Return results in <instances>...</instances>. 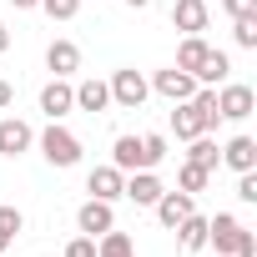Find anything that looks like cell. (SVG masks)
<instances>
[{
	"label": "cell",
	"mask_w": 257,
	"mask_h": 257,
	"mask_svg": "<svg viewBox=\"0 0 257 257\" xmlns=\"http://www.w3.org/2000/svg\"><path fill=\"white\" fill-rule=\"evenodd\" d=\"M207 242L217 247V257H257V237L232 217V212H217L207 222Z\"/></svg>",
	"instance_id": "cell-1"
},
{
	"label": "cell",
	"mask_w": 257,
	"mask_h": 257,
	"mask_svg": "<svg viewBox=\"0 0 257 257\" xmlns=\"http://www.w3.org/2000/svg\"><path fill=\"white\" fill-rule=\"evenodd\" d=\"M41 157H46L51 167H76V162H81V137L66 132L61 121H51L46 132H41Z\"/></svg>",
	"instance_id": "cell-2"
},
{
	"label": "cell",
	"mask_w": 257,
	"mask_h": 257,
	"mask_svg": "<svg viewBox=\"0 0 257 257\" xmlns=\"http://www.w3.org/2000/svg\"><path fill=\"white\" fill-rule=\"evenodd\" d=\"M106 86H111V101H116V106H126V111H137V106L152 96L147 76H142V71H132V66H126V71H116Z\"/></svg>",
	"instance_id": "cell-3"
},
{
	"label": "cell",
	"mask_w": 257,
	"mask_h": 257,
	"mask_svg": "<svg viewBox=\"0 0 257 257\" xmlns=\"http://www.w3.org/2000/svg\"><path fill=\"white\" fill-rule=\"evenodd\" d=\"M157 96H167V101H192L197 96V81L187 76V71H177V66H167V71H157L152 81H147Z\"/></svg>",
	"instance_id": "cell-4"
},
{
	"label": "cell",
	"mask_w": 257,
	"mask_h": 257,
	"mask_svg": "<svg viewBox=\"0 0 257 257\" xmlns=\"http://www.w3.org/2000/svg\"><path fill=\"white\" fill-rule=\"evenodd\" d=\"M41 111H46L51 121H61V116H71V111H76V86H71L66 76H56L51 86H41Z\"/></svg>",
	"instance_id": "cell-5"
},
{
	"label": "cell",
	"mask_w": 257,
	"mask_h": 257,
	"mask_svg": "<svg viewBox=\"0 0 257 257\" xmlns=\"http://www.w3.org/2000/svg\"><path fill=\"white\" fill-rule=\"evenodd\" d=\"M31 142H36V132H31V126L21 121V116H6V121H0V157H26L31 152Z\"/></svg>",
	"instance_id": "cell-6"
},
{
	"label": "cell",
	"mask_w": 257,
	"mask_h": 257,
	"mask_svg": "<svg viewBox=\"0 0 257 257\" xmlns=\"http://www.w3.org/2000/svg\"><path fill=\"white\" fill-rule=\"evenodd\" d=\"M162 192H167V187L157 182V172H132V177L121 182V197H126V202H137V207H157Z\"/></svg>",
	"instance_id": "cell-7"
},
{
	"label": "cell",
	"mask_w": 257,
	"mask_h": 257,
	"mask_svg": "<svg viewBox=\"0 0 257 257\" xmlns=\"http://www.w3.org/2000/svg\"><path fill=\"white\" fill-rule=\"evenodd\" d=\"M252 86H222L217 91V111H222V121H247L252 116Z\"/></svg>",
	"instance_id": "cell-8"
},
{
	"label": "cell",
	"mask_w": 257,
	"mask_h": 257,
	"mask_svg": "<svg viewBox=\"0 0 257 257\" xmlns=\"http://www.w3.org/2000/svg\"><path fill=\"white\" fill-rule=\"evenodd\" d=\"M192 212H197L192 192H162V197H157V222L172 227V232H177V222H187Z\"/></svg>",
	"instance_id": "cell-9"
},
{
	"label": "cell",
	"mask_w": 257,
	"mask_h": 257,
	"mask_svg": "<svg viewBox=\"0 0 257 257\" xmlns=\"http://www.w3.org/2000/svg\"><path fill=\"white\" fill-rule=\"evenodd\" d=\"M76 227H81L86 237H101V232H111V227H116V212H111V202L91 197V202L76 212Z\"/></svg>",
	"instance_id": "cell-10"
},
{
	"label": "cell",
	"mask_w": 257,
	"mask_h": 257,
	"mask_svg": "<svg viewBox=\"0 0 257 257\" xmlns=\"http://www.w3.org/2000/svg\"><path fill=\"white\" fill-rule=\"evenodd\" d=\"M111 167H116V172H152V162H147V152H142V137H116Z\"/></svg>",
	"instance_id": "cell-11"
},
{
	"label": "cell",
	"mask_w": 257,
	"mask_h": 257,
	"mask_svg": "<svg viewBox=\"0 0 257 257\" xmlns=\"http://www.w3.org/2000/svg\"><path fill=\"white\" fill-rule=\"evenodd\" d=\"M172 26L187 36H202L207 31V0H172Z\"/></svg>",
	"instance_id": "cell-12"
},
{
	"label": "cell",
	"mask_w": 257,
	"mask_h": 257,
	"mask_svg": "<svg viewBox=\"0 0 257 257\" xmlns=\"http://www.w3.org/2000/svg\"><path fill=\"white\" fill-rule=\"evenodd\" d=\"M46 66H51L56 76H76V71H81V46H76V41H51V46H46Z\"/></svg>",
	"instance_id": "cell-13"
},
{
	"label": "cell",
	"mask_w": 257,
	"mask_h": 257,
	"mask_svg": "<svg viewBox=\"0 0 257 257\" xmlns=\"http://www.w3.org/2000/svg\"><path fill=\"white\" fill-rule=\"evenodd\" d=\"M121 182H126V172H116V167H91L86 192L101 197V202H116V197H121Z\"/></svg>",
	"instance_id": "cell-14"
},
{
	"label": "cell",
	"mask_w": 257,
	"mask_h": 257,
	"mask_svg": "<svg viewBox=\"0 0 257 257\" xmlns=\"http://www.w3.org/2000/svg\"><path fill=\"white\" fill-rule=\"evenodd\" d=\"M177 111H172V132L182 137V142H192V137H202L207 132V121H202V111H197V101H172Z\"/></svg>",
	"instance_id": "cell-15"
},
{
	"label": "cell",
	"mask_w": 257,
	"mask_h": 257,
	"mask_svg": "<svg viewBox=\"0 0 257 257\" xmlns=\"http://www.w3.org/2000/svg\"><path fill=\"white\" fill-rule=\"evenodd\" d=\"M106 106H111V86L96 81V76H86V81L76 86V111H91V116H96V111H106Z\"/></svg>",
	"instance_id": "cell-16"
},
{
	"label": "cell",
	"mask_w": 257,
	"mask_h": 257,
	"mask_svg": "<svg viewBox=\"0 0 257 257\" xmlns=\"http://www.w3.org/2000/svg\"><path fill=\"white\" fill-rule=\"evenodd\" d=\"M222 162H227L232 172H252V167H257V142H252V137H232V142L222 147Z\"/></svg>",
	"instance_id": "cell-17"
},
{
	"label": "cell",
	"mask_w": 257,
	"mask_h": 257,
	"mask_svg": "<svg viewBox=\"0 0 257 257\" xmlns=\"http://www.w3.org/2000/svg\"><path fill=\"white\" fill-rule=\"evenodd\" d=\"M227 71H232L227 51H207V56H202V66H197V86H222V81H227Z\"/></svg>",
	"instance_id": "cell-18"
},
{
	"label": "cell",
	"mask_w": 257,
	"mask_h": 257,
	"mask_svg": "<svg viewBox=\"0 0 257 257\" xmlns=\"http://www.w3.org/2000/svg\"><path fill=\"white\" fill-rule=\"evenodd\" d=\"M207 51H212V46H207L202 36H187V41L177 46V71H187V76L197 81V66H202V56H207Z\"/></svg>",
	"instance_id": "cell-19"
},
{
	"label": "cell",
	"mask_w": 257,
	"mask_h": 257,
	"mask_svg": "<svg viewBox=\"0 0 257 257\" xmlns=\"http://www.w3.org/2000/svg\"><path fill=\"white\" fill-rule=\"evenodd\" d=\"M177 232H182V252H202L207 247V217L202 212H192L187 222H177Z\"/></svg>",
	"instance_id": "cell-20"
},
{
	"label": "cell",
	"mask_w": 257,
	"mask_h": 257,
	"mask_svg": "<svg viewBox=\"0 0 257 257\" xmlns=\"http://www.w3.org/2000/svg\"><path fill=\"white\" fill-rule=\"evenodd\" d=\"M96 257H137V242L126 237V232H101V242H96Z\"/></svg>",
	"instance_id": "cell-21"
},
{
	"label": "cell",
	"mask_w": 257,
	"mask_h": 257,
	"mask_svg": "<svg viewBox=\"0 0 257 257\" xmlns=\"http://www.w3.org/2000/svg\"><path fill=\"white\" fill-rule=\"evenodd\" d=\"M187 162H197V167H207V172H212V167L222 162V147H217V142L202 132V137H192V152H187Z\"/></svg>",
	"instance_id": "cell-22"
},
{
	"label": "cell",
	"mask_w": 257,
	"mask_h": 257,
	"mask_svg": "<svg viewBox=\"0 0 257 257\" xmlns=\"http://www.w3.org/2000/svg\"><path fill=\"white\" fill-rule=\"evenodd\" d=\"M26 227V217H21V207H0V252H6L11 242H16V232Z\"/></svg>",
	"instance_id": "cell-23"
},
{
	"label": "cell",
	"mask_w": 257,
	"mask_h": 257,
	"mask_svg": "<svg viewBox=\"0 0 257 257\" xmlns=\"http://www.w3.org/2000/svg\"><path fill=\"white\" fill-rule=\"evenodd\" d=\"M207 177H212L207 167H197V162H187V167L177 172V187H182V192H202V187H207Z\"/></svg>",
	"instance_id": "cell-24"
},
{
	"label": "cell",
	"mask_w": 257,
	"mask_h": 257,
	"mask_svg": "<svg viewBox=\"0 0 257 257\" xmlns=\"http://www.w3.org/2000/svg\"><path fill=\"white\" fill-rule=\"evenodd\" d=\"M41 11H46L51 21H76V16H81V0H41Z\"/></svg>",
	"instance_id": "cell-25"
},
{
	"label": "cell",
	"mask_w": 257,
	"mask_h": 257,
	"mask_svg": "<svg viewBox=\"0 0 257 257\" xmlns=\"http://www.w3.org/2000/svg\"><path fill=\"white\" fill-rule=\"evenodd\" d=\"M232 36H237L242 51H257V16H242V21L232 26Z\"/></svg>",
	"instance_id": "cell-26"
},
{
	"label": "cell",
	"mask_w": 257,
	"mask_h": 257,
	"mask_svg": "<svg viewBox=\"0 0 257 257\" xmlns=\"http://www.w3.org/2000/svg\"><path fill=\"white\" fill-rule=\"evenodd\" d=\"M142 152H147L152 167H162V162H167V137H162V132H147V137H142Z\"/></svg>",
	"instance_id": "cell-27"
},
{
	"label": "cell",
	"mask_w": 257,
	"mask_h": 257,
	"mask_svg": "<svg viewBox=\"0 0 257 257\" xmlns=\"http://www.w3.org/2000/svg\"><path fill=\"white\" fill-rule=\"evenodd\" d=\"M237 197L242 202H257V167L252 172H237Z\"/></svg>",
	"instance_id": "cell-28"
},
{
	"label": "cell",
	"mask_w": 257,
	"mask_h": 257,
	"mask_svg": "<svg viewBox=\"0 0 257 257\" xmlns=\"http://www.w3.org/2000/svg\"><path fill=\"white\" fill-rule=\"evenodd\" d=\"M222 11L232 21H242V16H257V0H222Z\"/></svg>",
	"instance_id": "cell-29"
},
{
	"label": "cell",
	"mask_w": 257,
	"mask_h": 257,
	"mask_svg": "<svg viewBox=\"0 0 257 257\" xmlns=\"http://www.w3.org/2000/svg\"><path fill=\"white\" fill-rule=\"evenodd\" d=\"M66 257H96V237H76L66 247Z\"/></svg>",
	"instance_id": "cell-30"
},
{
	"label": "cell",
	"mask_w": 257,
	"mask_h": 257,
	"mask_svg": "<svg viewBox=\"0 0 257 257\" xmlns=\"http://www.w3.org/2000/svg\"><path fill=\"white\" fill-rule=\"evenodd\" d=\"M6 106H16V86H11V81H0V111H6Z\"/></svg>",
	"instance_id": "cell-31"
},
{
	"label": "cell",
	"mask_w": 257,
	"mask_h": 257,
	"mask_svg": "<svg viewBox=\"0 0 257 257\" xmlns=\"http://www.w3.org/2000/svg\"><path fill=\"white\" fill-rule=\"evenodd\" d=\"M11 51V31H6V21H0V56Z\"/></svg>",
	"instance_id": "cell-32"
},
{
	"label": "cell",
	"mask_w": 257,
	"mask_h": 257,
	"mask_svg": "<svg viewBox=\"0 0 257 257\" xmlns=\"http://www.w3.org/2000/svg\"><path fill=\"white\" fill-rule=\"evenodd\" d=\"M11 6H16V11H36V6H41V0H11Z\"/></svg>",
	"instance_id": "cell-33"
},
{
	"label": "cell",
	"mask_w": 257,
	"mask_h": 257,
	"mask_svg": "<svg viewBox=\"0 0 257 257\" xmlns=\"http://www.w3.org/2000/svg\"><path fill=\"white\" fill-rule=\"evenodd\" d=\"M126 6H132V11H147V6H152V0H126Z\"/></svg>",
	"instance_id": "cell-34"
}]
</instances>
